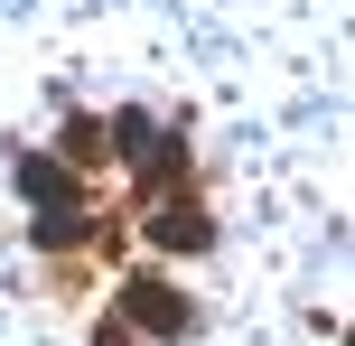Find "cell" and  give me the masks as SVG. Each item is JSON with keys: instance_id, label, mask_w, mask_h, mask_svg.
<instances>
[{"instance_id": "3", "label": "cell", "mask_w": 355, "mask_h": 346, "mask_svg": "<svg viewBox=\"0 0 355 346\" xmlns=\"http://www.w3.org/2000/svg\"><path fill=\"white\" fill-rule=\"evenodd\" d=\"M19 197H37L56 216V206H75V178H66V159H19Z\"/></svg>"}, {"instance_id": "1", "label": "cell", "mask_w": 355, "mask_h": 346, "mask_svg": "<svg viewBox=\"0 0 355 346\" xmlns=\"http://www.w3.org/2000/svg\"><path fill=\"white\" fill-rule=\"evenodd\" d=\"M122 318H141L150 337H187V328H196V309L168 291V281H150V272H141V281H122Z\"/></svg>"}, {"instance_id": "4", "label": "cell", "mask_w": 355, "mask_h": 346, "mask_svg": "<svg viewBox=\"0 0 355 346\" xmlns=\"http://www.w3.org/2000/svg\"><path fill=\"white\" fill-rule=\"evenodd\" d=\"M112 141H122V159H159V168H178V150H159V122H150V112H122V122H112Z\"/></svg>"}, {"instance_id": "5", "label": "cell", "mask_w": 355, "mask_h": 346, "mask_svg": "<svg viewBox=\"0 0 355 346\" xmlns=\"http://www.w3.org/2000/svg\"><path fill=\"white\" fill-rule=\"evenodd\" d=\"M85 234V206H56V216H37V243H75Z\"/></svg>"}, {"instance_id": "2", "label": "cell", "mask_w": 355, "mask_h": 346, "mask_svg": "<svg viewBox=\"0 0 355 346\" xmlns=\"http://www.w3.org/2000/svg\"><path fill=\"white\" fill-rule=\"evenodd\" d=\"M150 234H159L168 253H206L215 225H206V206H159V216H150Z\"/></svg>"}]
</instances>
